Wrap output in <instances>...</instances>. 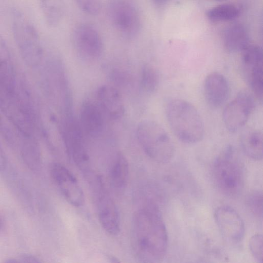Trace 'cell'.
<instances>
[{"label": "cell", "mask_w": 263, "mask_h": 263, "mask_svg": "<svg viewBox=\"0 0 263 263\" xmlns=\"http://www.w3.org/2000/svg\"><path fill=\"white\" fill-rule=\"evenodd\" d=\"M130 243L134 255L139 261L158 262L165 257L167 232L160 212L155 205H147L134 213Z\"/></svg>", "instance_id": "cell-1"}, {"label": "cell", "mask_w": 263, "mask_h": 263, "mask_svg": "<svg viewBox=\"0 0 263 263\" xmlns=\"http://www.w3.org/2000/svg\"><path fill=\"white\" fill-rule=\"evenodd\" d=\"M166 118L175 135L187 144L200 142L204 134L202 118L190 102L181 99L169 100L165 108Z\"/></svg>", "instance_id": "cell-2"}, {"label": "cell", "mask_w": 263, "mask_h": 263, "mask_svg": "<svg viewBox=\"0 0 263 263\" xmlns=\"http://www.w3.org/2000/svg\"><path fill=\"white\" fill-rule=\"evenodd\" d=\"M212 176L216 187L225 196L235 198L241 195L245 185L244 169L233 146H227L216 158Z\"/></svg>", "instance_id": "cell-3"}, {"label": "cell", "mask_w": 263, "mask_h": 263, "mask_svg": "<svg viewBox=\"0 0 263 263\" xmlns=\"http://www.w3.org/2000/svg\"><path fill=\"white\" fill-rule=\"evenodd\" d=\"M137 140L145 153L162 164L170 162L175 155L174 144L166 131L152 120L140 122L136 128Z\"/></svg>", "instance_id": "cell-4"}, {"label": "cell", "mask_w": 263, "mask_h": 263, "mask_svg": "<svg viewBox=\"0 0 263 263\" xmlns=\"http://www.w3.org/2000/svg\"><path fill=\"white\" fill-rule=\"evenodd\" d=\"M12 31L21 55L29 66L39 64L43 48L39 34L32 24L20 12L13 13Z\"/></svg>", "instance_id": "cell-5"}, {"label": "cell", "mask_w": 263, "mask_h": 263, "mask_svg": "<svg viewBox=\"0 0 263 263\" xmlns=\"http://www.w3.org/2000/svg\"><path fill=\"white\" fill-rule=\"evenodd\" d=\"M91 185L102 227L110 235L118 234L120 230V219L117 205L99 176L92 178Z\"/></svg>", "instance_id": "cell-6"}, {"label": "cell", "mask_w": 263, "mask_h": 263, "mask_svg": "<svg viewBox=\"0 0 263 263\" xmlns=\"http://www.w3.org/2000/svg\"><path fill=\"white\" fill-rule=\"evenodd\" d=\"M107 14L115 29L122 36H135L140 28V19L135 7L126 0H112L108 4Z\"/></svg>", "instance_id": "cell-7"}, {"label": "cell", "mask_w": 263, "mask_h": 263, "mask_svg": "<svg viewBox=\"0 0 263 263\" xmlns=\"http://www.w3.org/2000/svg\"><path fill=\"white\" fill-rule=\"evenodd\" d=\"M80 124L68 116L63 124V135L67 152L75 164L84 173H88L89 156Z\"/></svg>", "instance_id": "cell-8"}, {"label": "cell", "mask_w": 263, "mask_h": 263, "mask_svg": "<svg viewBox=\"0 0 263 263\" xmlns=\"http://www.w3.org/2000/svg\"><path fill=\"white\" fill-rule=\"evenodd\" d=\"M253 97L250 92L242 90L226 106L222 120L229 132H237L247 123L255 107Z\"/></svg>", "instance_id": "cell-9"}, {"label": "cell", "mask_w": 263, "mask_h": 263, "mask_svg": "<svg viewBox=\"0 0 263 263\" xmlns=\"http://www.w3.org/2000/svg\"><path fill=\"white\" fill-rule=\"evenodd\" d=\"M71 42L77 53L85 60H96L103 52L104 44L101 35L88 23H82L75 27L72 32Z\"/></svg>", "instance_id": "cell-10"}, {"label": "cell", "mask_w": 263, "mask_h": 263, "mask_svg": "<svg viewBox=\"0 0 263 263\" xmlns=\"http://www.w3.org/2000/svg\"><path fill=\"white\" fill-rule=\"evenodd\" d=\"M241 53L245 76L254 95L261 101L263 90L262 49L258 45H250Z\"/></svg>", "instance_id": "cell-11"}, {"label": "cell", "mask_w": 263, "mask_h": 263, "mask_svg": "<svg viewBox=\"0 0 263 263\" xmlns=\"http://www.w3.org/2000/svg\"><path fill=\"white\" fill-rule=\"evenodd\" d=\"M50 174L55 184L65 200L76 207L82 206L84 202L82 189L77 178L66 166L54 162L50 167Z\"/></svg>", "instance_id": "cell-12"}, {"label": "cell", "mask_w": 263, "mask_h": 263, "mask_svg": "<svg viewBox=\"0 0 263 263\" xmlns=\"http://www.w3.org/2000/svg\"><path fill=\"white\" fill-rule=\"evenodd\" d=\"M214 219L223 238L229 242L237 243L244 237L245 226L238 213L229 205H221L214 212Z\"/></svg>", "instance_id": "cell-13"}, {"label": "cell", "mask_w": 263, "mask_h": 263, "mask_svg": "<svg viewBox=\"0 0 263 263\" xmlns=\"http://www.w3.org/2000/svg\"><path fill=\"white\" fill-rule=\"evenodd\" d=\"M203 92L205 99L211 107H220L229 96L228 80L220 73L214 72L209 73L204 81Z\"/></svg>", "instance_id": "cell-14"}, {"label": "cell", "mask_w": 263, "mask_h": 263, "mask_svg": "<svg viewBox=\"0 0 263 263\" xmlns=\"http://www.w3.org/2000/svg\"><path fill=\"white\" fill-rule=\"evenodd\" d=\"M97 99L100 109L114 120L120 119L125 112V107L120 92L114 87L103 85L97 92Z\"/></svg>", "instance_id": "cell-15"}, {"label": "cell", "mask_w": 263, "mask_h": 263, "mask_svg": "<svg viewBox=\"0 0 263 263\" xmlns=\"http://www.w3.org/2000/svg\"><path fill=\"white\" fill-rule=\"evenodd\" d=\"M99 106L86 101L82 104L80 114V125L82 129L87 135L96 137L103 130L104 119Z\"/></svg>", "instance_id": "cell-16"}, {"label": "cell", "mask_w": 263, "mask_h": 263, "mask_svg": "<svg viewBox=\"0 0 263 263\" xmlns=\"http://www.w3.org/2000/svg\"><path fill=\"white\" fill-rule=\"evenodd\" d=\"M225 49L230 52L240 51L249 44V36L246 28L236 24L224 31L222 37Z\"/></svg>", "instance_id": "cell-17"}, {"label": "cell", "mask_w": 263, "mask_h": 263, "mask_svg": "<svg viewBox=\"0 0 263 263\" xmlns=\"http://www.w3.org/2000/svg\"><path fill=\"white\" fill-rule=\"evenodd\" d=\"M129 174L127 160L121 153L114 157L109 170V177L111 185L117 190L123 189L127 184Z\"/></svg>", "instance_id": "cell-18"}, {"label": "cell", "mask_w": 263, "mask_h": 263, "mask_svg": "<svg viewBox=\"0 0 263 263\" xmlns=\"http://www.w3.org/2000/svg\"><path fill=\"white\" fill-rule=\"evenodd\" d=\"M240 144L244 153L250 159L259 161L262 159V134L258 130L245 133L240 138Z\"/></svg>", "instance_id": "cell-19"}, {"label": "cell", "mask_w": 263, "mask_h": 263, "mask_svg": "<svg viewBox=\"0 0 263 263\" xmlns=\"http://www.w3.org/2000/svg\"><path fill=\"white\" fill-rule=\"evenodd\" d=\"M40 4L46 23L51 27L58 26L65 15L66 0H40Z\"/></svg>", "instance_id": "cell-20"}, {"label": "cell", "mask_w": 263, "mask_h": 263, "mask_svg": "<svg viewBox=\"0 0 263 263\" xmlns=\"http://www.w3.org/2000/svg\"><path fill=\"white\" fill-rule=\"evenodd\" d=\"M21 145L22 158L28 167L34 171L40 170L41 156L39 147L31 136H24Z\"/></svg>", "instance_id": "cell-21"}, {"label": "cell", "mask_w": 263, "mask_h": 263, "mask_svg": "<svg viewBox=\"0 0 263 263\" xmlns=\"http://www.w3.org/2000/svg\"><path fill=\"white\" fill-rule=\"evenodd\" d=\"M240 12L241 9L238 5L223 4L209 9L206 12V16L213 22H225L235 19Z\"/></svg>", "instance_id": "cell-22"}, {"label": "cell", "mask_w": 263, "mask_h": 263, "mask_svg": "<svg viewBox=\"0 0 263 263\" xmlns=\"http://www.w3.org/2000/svg\"><path fill=\"white\" fill-rule=\"evenodd\" d=\"M159 77L156 68L146 64L142 68L140 76V84L143 90L148 93H153L158 88Z\"/></svg>", "instance_id": "cell-23"}, {"label": "cell", "mask_w": 263, "mask_h": 263, "mask_svg": "<svg viewBox=\"0 0 263 263\" xmlns=\"http://www.w3.org/2000/svg\"><path fill=\"white\" fill-rule=\"evenodd\" d=\"M262 193L260 191L251 192L246 198L247 208L251 213L259 218L262 217Z\"/></svg>", "instance_id": "cell-24"}, {"label": "cell", "mask_w": 263, "mask_h": 263, "mask_svg": "<svg viewBox=\"0 0 263 263\" xmlns=\"http://www.w3.org/2000/svg\"><path fill=\"white\" fill-rule=\"evenodd\" d=\"M262 236L260 234H256L250 238L249 248L251 253L257 261L262 262Z\"/></svg>", "instance_id": "cell-25"}, {"label": "cell", "mask_w": 263, "mask_h": 263, "mask_svg": "<svg viewBox=\"0 0 263 263\" xmlns=\"http://www.w3.org/2000/svg\"><path fill=\"white\" fill-rule=\"evenodd\" d=\"M74 1L83 12L90 15H97L101 9V0Z\"/></svg>", "instance_id": "cell-26"}, {"label": "cell", "mask_w": 263, "mask_h": 263, "mask_svg": "<svg viewBox=\"0 0 263 263\" xmlns=\"http://www.w3.org/2000/svg\"><path fill=\"white\" fill-rule=\"evenodd\" d=\"M10 262H39L40 261L35 257L30 255H24L17 258L10 259L7 261Z\"/></svg>", "instance_id": "cell-27"}, {"label": "cell", "mask_w": 263, "mask_h": 263, "mask_svg": "<svg viewBox=\"0 0 263 263\" xmlns=\"http://www.w3.org/2000/svg\"><path fill=\"white\" fill-rule=\"evenodd\" d=\"M6 165V160L4 153L0 146V171L4 170Z\"/></svg>", "instance_id": "cell-28"}, {"label": "cell", "mask_w": 263, "mask_h": 263, "mask_svg": "<svg viewBox=\"0 0 263 263\" xmlns=\"http://www.w3.org/2000/svg\"><path fill=\"white\" fill-rule=\"evenodd\" d=\"M153 2L157 4H162L164 3L166 0H153Z\"/></svg>", "instance_id": "cell-29"}, {"label": "cell", "mask_w": 263, "mask_h": 263, "mask_svg": "<svg viewBox=\"0 0 263 263\" xmlns=\"http://www.w3.org/2000/svg\"><path fill=\"white\" fill-rule=\"evenodd\" d=\"M1 227H2V222H1V218H0V230L1 229Z\"/></svg>", "instance_id": "cell-30"}, {"label": "cell", "mask_w": 263, "mask_h": 263, "mask_svg": "<svg viewBox=\"0 0 263 263\" xmlns=\"http://www.w3.org/2000/svg\"><path fill=\"white\" fill-rule=\"evenodd\" d=\"M216 1H223V0H216Z\"/></svg>", "instance_id": "cell-31"}]
</instances>
